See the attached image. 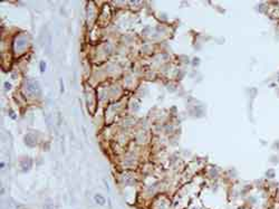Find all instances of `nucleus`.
<instances>
[{
	"label": "nucleus",
	"mask_w": 279,
	"mask_h": 209,
	"mask_svg": "<svg viewBox=\"0 0 279 209\" xmlns=\"http://www.w3.org/2000/svg\"><path fill=\"white\" fill-rule=\"evenodd\" d=\"M193 209H198V208H193Z\"/></svg>",
	"instance_id": "nucleus-6"
},
{
	"label": "nucleus",
	"mask_w": 279,
	"mask_h": 209,
	"mask_svg": "<svg viewBox=\"0 0 279 209\" xmlns=\"http://www.w3.org/2000/svg\"><path fill=\"white\" fill-rule=\"evenodd\" d=\"M45 69H46V63L41 62L40 63V70H41V72H45Z\"/></svg>",
	"instance_id": "nucleus-3"
},
{
	"label": "nucleus",
	"mask_w": 279,
	"mask_h": 209,
	"mask_svg": "<svg viewBox=\"0 0 279 209\" xmlns=\"http://www.w3.org/2000/svg\"><path fill=\"white\" fill-rule=\"evenodd\" d=\"M27 87H28L29 93H31V94H38L39 93V86H38V84H37L36 82L29 83Z\"/></svg>",
	"instance_id": "nucleus-1"
},
{
	"label": "nucleus",
	"mask_w": 279,
	"mask_h": 209,
	"mask_svg": "<svg viewBox=\"0 0 279 209\" xmlns=\"http://www.w3.org/2000/svg\"><path fill=\"white\" fill-rule=\"evenodd\" d=\"M5 86H6V89H7V90H9V89H10V84H9V83H6V84H5Z\"/></svg>",
	"instance_id": "nucleus-4"
},
{
	"label": "nucleus",
	"mask_w": 279,
	"mask_h": 209,
	"mask_svg": "<svg viewBox=\"0 0 279 209\" xmlns=\"http://www.w3.org/2000/svg\"><path fill=\"white\" fill-rule=\"evenodd\" d=\"M278 82H279V76H278Z\"/></svg>",
	"instance_id": "nucleus-5"
},
{
	"label": "nucleus",
	"mask_w": 279,
	"mask_h": 209,
	"mask_svg": "<svg viewBox=\"0 0 279 209\" xmlns=\"http://www.w3.org/2000/svg\"><path fill=\"white\" fill-rule=\"evenodd\" d=\"M94 200H95L96 204L99 205V206H103V205L105 204V198H104L102 195H99V194H96L95 196H94Z\"/></svg>",
	"instance_id": "nucleus-2"
}]
</instances>
